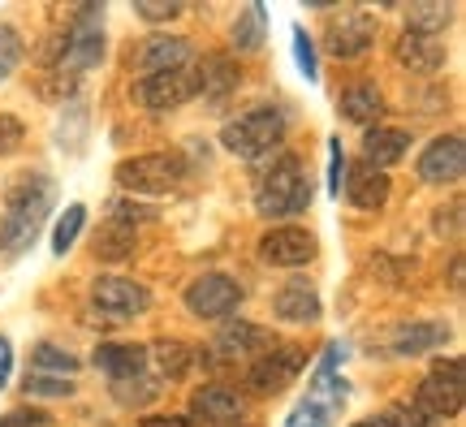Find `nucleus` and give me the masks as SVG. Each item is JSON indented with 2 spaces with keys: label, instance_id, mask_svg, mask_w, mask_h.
I'll return each mask as SVG.
<instances>
[{
  "label": "nucleus",
  "instance_id": "nucleus-6",
  "mask_svg": "<svg viewBox=\"0 0 466 427\" xmlns=\"http://www.w3.org/2000/svg\"><path fill=\"white\" fill-rule=\"evenodd\" d=\"M462 402H466L462 359L436 362L415 389V411H423L428 419H453V414H462Z\"/></svg>",
  "mask_w": 466,
  "mask_h": 427
},
{
  "label": "nucleus",
  "instance_id": "nucleus-2",
  "mask_svg": "<svg viewBox=\"0 0 466 427\" xmlns=\"http://www.w3.org/2000/svg\"><path fill=\"white\" fill-rule=\"evenodd\" d=\"M52 208V181L48 178H26L22 186L9 190L5 203V220H0V250H22L31 242L44 216Z\"/></svg>",
  "mask_w": 466,
  "mask_h": 427
},
{
  "label": "nucleus",
  "instance_id": "nucleus-37",
  "mask_svg": "<svg viewBox=\"0 0 466 427\" xmlns=\"http://www.w3.org/2000/svg\"><path fill=\"white\" fill-rule=\"evenodd\" d=\"M134 14L143 17V22H173V17L182 14V5H134Z\"/></svg>",
  "mask_w": 466,
  "mask_h": 427
},
{
  "label": "nucleus",
  "instance_id": "nucleus-23",
  "mask_svg": "<svg viewBox=\"0 0 466 427\" xmlns=\"http://www.w3.org/2000/svg\"><path fill=\"white\" fill-rule=\"evenodd\" d=\"M195 78H199V91L212 104H220V99H229L233 91H238V83H242V74H238V66H233L229 56H208L199 69H195Z\"/></svg>",
  "mask_w": 466,
  "mask_h": 427
},
{
  "label": "nucleus",
  "instance_id": "nucleus-27",
  "mask_svg": "<svg viewBox=\"0 0 466 427\" xmlns=\"http://www.w3.org/2000/svg\"><path fill=\"white\" fill-rule=\"evenodd\" d=\"M264 26H268V9L264 5H247L242 17L233 22V48L238 52H255L264 44Z\"/></svg>",
  "mask_w": 466,
  "mask_h": 427
},
{
  "label": "nucleus",
  "instance_id": "nucleus-12",
  "mask_svg": "<svg viewBox=\"0 0 466 427\" xmlns=\"http://www.w3.org/2000/svg\"><path fill=\"white\" fill-rule=\"evenodd\" d=\"M91 302H96V311L113 315V320H130L151 307V290L126 277H100L91 285Z\"/></svg>",
  "mask_w": 466,
  "mask_h": 427
},
{
  "label": "nucleus",
  "instance_id": "nucleus-33",
  "mask_svg": "<svg viewBox=\"0 0 466 427\" xmlns=\"http://www.w3.org/2000/svg\"><path fill=\"white\" fill-rule=\"evenodd\" d=\"M26 397H69L74 393V380H61V376H26Z\"/></svg>",
  "mask_w": 466,
  "mask_h": 427
},
{
  "label": "nucleus",
  "instance_id": "nucleus-30",
  "mask_svg": "<svg viewBox=\"0 0 466 427\" xmlns=\"http://www.w3.org/2000/svg\"><path fill=\"white\" fill-rule=\"evenodd\" d=\"M285 427H333V402H324V397H302L299 411L289 414V423Z\"/></svg>",
  "mask_w": 466,
  "mask_h": 427
},
{
  "label": "nucleus",
  "instance_id": "nucleus-41",
  "mask_svg": "<svg viewBox=\"0 0 466 427\" xmlns=\"http://www.w3.org/2000/svg\"><path fill=\"white\" fill-rule=\"evenodd\" d=\"M354 427H398V423H393L389 414H376V419H359Z\"/></svg>",
  "mask_w": 466,
  "mask_h": 427
},
{
  "label": "nucleus",
  "instance_id": "nucleus-8",
  "mask_svg": "<svg viewBox=\"0 0 466 427\" xmlns=\"http://www.w3.org/2000/svg\"><path fill=\"white\" fill-rule=\"evenodd\" d=\"M186 307L199 320H225L242 307V285L225 272H203L186 285Z\"/></svg>",
  "mask_w": 466,
  "mask_h": 427
},
{
  "label": "nucleus",
  "instance_id": "nucleus-4",
  "mask_svg": "<svg viewBox=\"0 0 466 427\" xmlns=\"http://www.w3.org/2000/svg\"><path fill=\"white\" fill-rule=\"evenodd\" d=\"M100 22H104L100 5H83V9L74 14V26L56 39V69H61V74H78V69L100 66V56H104Z\"/></svg>",
  "mask_w": 466,
  "mask_h": 427
},
{
  "label": "nucleus",
  "instance_id": "nucleus-32",
  "mask_svg": "<svg viewBox=\"0 0 466 427\" xmlns=\"http://www.w3.org/2000/svg\"><path fill=\"white\" fill-rule=\"evenodd\" d=\"M17 66H22V39H17L14 26L0 22V83H5Z\"/></svg>",
  "mask_w": 466,
  "mask_h": 427
},
{
  "label": "nucleus",
  "instance_id": "nucleus-25",
  "mask_svg": "<svg viewBox=\"0 0 466 427\" xmlns=\"http://www.w3.org/2000/svg\"><path fill=\"white\" fill-rule=\"evenodd\" d=\"M134 242H138V233H134V225H126V220H108L100 229V242H96V255L108 263H121L134 255Z\"/></svg>",
  "mask_w": 466,
  "mask_h": 427
},
{
  "label": "nucleus",
  "instance_id": "nucleus-9",
  "mask_svg": "<svg viewBox=\"0 0 466 427\" xmlns=\"http://www.w3.org/2000/svg\"><path fill=\"white\" fill-rule=\"evenodd\" d=\"M190 61H195V44L182 35H151L130 52V69H138L143 78L168 74V69H190Z\"/></svg>",
  "mask_w": 466,
  "mask_h": 427
},
{
  "label": "nucleus",
  "instance_id": "nucleus-10",
  "mask_svg": "<svg viewBox=\"0 0 466 427\" xmlns=\"http://www.w3.org/2000/svg\"><path fill=\"white\" fill-rule=\"evenodd\" d=\"M259 259L272 268H302L316 259V233L299 225H277L259 238Z\"/></svg>",
  "mask_w": 466,
  "mask_h": 427
},
{
  "label": "nucleus",
  "instance_id": "nucleus-31",
  "mask_svg": "<svg viewBox=\"0 0 466 427\" xmlns=\"http://www.w3.org/2000/svg\"><path fill=\"white\" fill-rule=\"evenodd\" d=\"M83 225H86V208H83V203L66 208V216H61V220H56V229H52V250H56V255H66V250L78 242Z\"/></svg>",
  "mask_w": 466,
  "mask_h": 427
},
{
  "label": "nucleus",
  "instance_id": "nucleus-29",
  "mask_svg": "<svg viewBox=\"0 0 466 427\" xmlns=\"http://www.w3.org/2000/svg\"><path fill=\"white\" fill-rule=\"evenodd\" d=\"M453 17V5H410V14H406V31H415V35H436V31H445V22Z\"/></svg>",
  "mask_w": 466,
  "mask_h": 427
},
{
  "label": "nucleus",
  "instance_id": "nucleus-3",
  "mask_svg": "<svg viewBox=\"0 0 466 427\" xmlns=\"http://www.w3.org/2000/svg\"><path fill=\"white\" fill-rule=\"evenodd\" d=\"M281 138H285V113L281 108H250V113H242L238 121H229L225 134H220L225 151L242 156V160H259V156H268Z\"/></svg>",
  "mask_w": 466,
  "mask_h": 427
},
{
  "label": "nucleus",
  "instance_id": "nucleus-35",
  "mask_svg": "<svg viewBox=\"0 0 466 427\" xmlns=\"http://www.w3.org/2000/svg\"><path fill=\"white\" fill-rule=\"evenodd\" d=\"M22 138H26V126L14 113H0V156H14L22 147Z\"/></svg>",
  "mask_w": 466,
  "mask_h": 427
},
{
  "label": "nucleus",
  "instance_id": "nucleus-26",
  "mask_svg": "<svg viewBox=\"0 0 466 427\" xmlns=\"http://www.w3.org/2000/svg\"><path fill=\"white\" fill-rule=\"evenodd\" d=\"M31 371H35V376H61V380H69L74 371H78V359H74L69 350H61V345L39 341L31 350Z\"/></svg>",
  "mask_w": 466,
  "mask_h": 427
},
{
  "label": "nucleus",
  "instance_id": "nucleus-38",
  "mask_svg": "<svg viewBox=\"0 0 466 427\" xmlns=\"http://www.w3.org/2000/svg\"><path fill=\"white\" fill-rule=\"evenodd\" d=\"M0 427H52V419L39 411H14V414L0 419Z\"/></svg>",
  "mask_w": 466,
  "mask_h": 427
},
{
  "label": "nucleus",
  "instance_id": "nucleus-21",
  "mask_svg": "<svg viewBox=\"0 0 466 427\" xmlns=\"http://www.w3.org/2000/svg\"><path fill=\"white\" fill-rule=\"evenodd\" d=\"M143 362H147V350H143V345H116V341H108V345H100V350H96V367H100L113 384H116V380L143 376Z\"/></svg>",
  "mask_w": 466,
  "mask_h": 427
},
{
  "label": "nucleus",
  "instance_id": "nucleus-7",
  "mask_svg": "<svg viewBox=\"0 0 466 427\" xmlns=\"http://www.w3.org/2000/svg\"><path fill=\"white\" fill-rule=\"evenodd\" d=\"M199 96V78L195 69H168V74H151L138 78L130 91L134 104H143L147 113H168V108H182L186 99Z\"/></svg>",
  "mask_w": 466,
  "mask_h": 427
},
{
  "label": "nucleus",
  "instance_id": "nucleus-14",
  "mask_svg": "<svg viewBox=\"0 0 466 427\" xmlns=\"http://www.w3.org/2000/svg\"><path fill=\"white\" fill-rule=\"evenodd\" d=\"M466 168V143L462 134H445V138H436L423 147L419 156V178L432 181V186H445V181H458Z\"/></svg>",
  "mask_w": 466,
  "mask_h": 427
},
{
  "label": "nucleus",
  "instance_id": "nucleus-24",
  "mask_svg": "<svg viewBox=\"0 0 466 427\" xmlns=\"http://www.w3.org/2000/svg\"><path fill=\"white\" fill-rule=\"evenodd\" d=\"M441 341H450V324H441V320H428V324H406V329L393 332V350L398 354H428L436 350Z\"/></svg>",
  "mask_w": 466,
  "mask_h": 427
},
{
  "label": "nucleus",
  "instance_id": "nucleus-34",
  "mask_svg": "<svg viewBox=\"0 0 466 427\" xmlns=\"http://www.w3.org/2000/svg\"><path fill=\"white\" fill-rule=\"evenodd\" d=\"M294 61H299V69H302V78H307V83H319L316 48H311V39H307L302 26H294Z\"/></svg>",
  "mask_w": 466,
  "mask_h": 427
},
{
  "label": "nucleus",
  "instance_id": "nucleus-42",
  "mask_svg": "<svg viewBox=\"0 0 466 427\" xmlns=\"http://www.w3.org/2000/svg\"><path fill=\"white\" fill-rule=\"evenodd\" d=\"M238 427H242V423H238Z\"/></svg>",
  "mask_w": 466,
  "mask_h": 427
},
{
  "label": "nucleus",
  "instance_id": "nucleus-18",
  "mask_svg": "<svg viewBox=\"0 0 466 427\" xmlns=\"http://www.w3.org/2000/svg\"><path fill=\"white\" fill-rule=\"evenodd\" d=\"M346 198L359 208V212H380L384 198H389V173L380 168H346Z\"/></svg>",
  "mask_w": 466,
  "mask_h": 427
},
{
  "label": "nucleus",
  "instance_id": "nucleus-40",
  "mask_svg": "<svg viewBox=\"0 0 466 427\" xmlns=\"http://www.w3.org/2000/svg\"><path fill=\"white\" fill-rule=\"evenodd\" d=\"M9 376H14V345L0 337V389L9 384Z\"/></svg>",
  "mask_w": 466,
  "mask_h": 427
},
{
  "label": "nucleus",
  "instance_id": "nucleus-19",
  "mask_svg": "<svg viewBox=\"0 0 466 427\" xmlns=\"http://www.w3.org/2000/svg\"><path fill=\"white\" fill-rule=\"evenodd\" d=\"M410 151V134L406 130H393V126H371V134L363 138V160L367 168H393Z\"/></svg>",
  "mask_w": 466,
  "mask_h": 427
},
{
  "label": "nucleus",
  "instance_id": "nucleus-36",
  "mask_svg": "<svg viewBox=\"0 0 466 427\" xmlns=\"http://www.w3.org/2000/svg\"><path fill=\"white\" fill-rule=\"evenodd\" d=\"M346 151H341V143H329V195H341V181H346Z\"/></svg>",
  "mask_w": 466,
  "mask_h": 427
},
{
  "label": "nucleus",
  "instance_id": "nucleus-22",
  "mask_svg": "<svg viewBox=\"0 0 466 427\" xmlns=\"http://www.w3.org/2000/svg\"><path fill=\"white\" fill-rule=\"evenodd\" d=\"M337 108H341V117L346 121H354V126H376L384 113V99H380V86L376 83H354L341 91V99H337Z\"/></svg>",
  "mask_w": 466,
  "mask_h": 427
},
{
  "label": "nucleus",
  "instance_id": "nucleus-16",
  "mask_svg": "<svg viewBox=\"0 0 466 427\" xmlns=\"http://www.w3.org/2000/svg\"><path fill=\"white\" fill-rule=\"evenodd\" d=\"M445 44H441V35H415V31H401V39L393 44V61L401 69H410V74H436V69H445Z\"/></svg>",
  "mask_w": 466,
  "mask_h": 427
},
{
  "label": "nucleus",
  "instance_id": "nucleus-5",
  "mask_svg": "<svg viewBox=\"0 0 466 427\" xmlns=\"http://www.w3.org/2000/svg\"><path fill=\"white\" fill-rule=\"evenodd\" d=\"M182 178L186 160L177 151H147V156H130V160L116 165L121 190H134V195H168Z\"/></svg>",
  "mask_w": 466,
  "mask_h": 427
},
{
  "label": "nucleus",
  "instance_id": "nucleus-1",
  "mask_svg": "<svg viewBox=\"0 0 466 427\" xmlns=\"http://www.w3.org/2000/svg\"><path fill=\"white\" fill-rule=\"evenodd\" d=\"M255 208L272 220H289L311 208V178L302 173V160L294 151L277 156V165H268L255 181Z\"/></svg>",
  "mask_w": 466,
  "mask_h": 427
},
{
  "label": "nucleus",
  "instance_id": "nucleus-17",
  "mask_svg": "<svg viewBox=\"0 0 466 427\" xmlns=\"http://www.w3.org/2000/svg\"><path fill=\"white\" fill-rule=\"evenodd\" d=\"M277 345V337L268 329H259V324H247V320H238V324H225L217 337V354L220 359H259L264 350H272Z\"/></svg>",
  "mask_w": 466,
  "mask_h": 427
},
{
  "label": "nucleus",
  "instance_id": "nucleus-39",
  "mask_svg": "<svg viewBox=\"0 0 466 427\" xmlns=\"http://www.w3.org/2000/svg\"><path fill=\"white\" fill-rule=\"evenodd\" d=\"M143 427H199V423L182 419V414H151V419H143Z\"/></svg>",
  "mask_w": 466,
  "mask_h": 427
},
{
  "label": "nucleus",
  "instance_id": "nucleus-28",
  "mask_svg": "<svg viewBox=\"0 0 466 427\" xmlns=\"http://www.w3.org/2000/svg\"><path fill=\"white\" fill-rule=\"evenodd\" d=\"M147 359L156 362V371L165 380H182L186 371H190V350H186L182 341H156L147 350Z\"/></svg>",
  "mask_w": 466,
  "mask_h": 427
},
{
  "label": "nucleus",
  "instance_id": "nucleus-11",
  "mask_svg": "<svg viewBox=\"0 0 466 427\" xmlns=\"http://www.w3.org/2000/svg\"><path fill=\"white\" fill-rule=\"evenodd\" d=\"M299 371H302V350H294V345H272L259 359H250L247 384L255 393H281Z\"/></svg>",
  "mask_w": 466,
  "mask_h": 427
},
{
  "label": "nucleus",
  "instance_id": "nucleus-20",
  "mask_svg": "<svg viewBox=\"0 0 466 427\" xmlns=\"http://www.w3.org/2000/svg\"><path fill=\"white\" fill-rule=\"evenodd\" d=\"M272 311H277V320H285V324H316L319 320V294L311 290V285L294 280V285L277 290Z\"/></svg>",
  "mask_w": 466,
  "mask_h": 427
},
{
  "label": "nucleus",
  "instance_id": "nucleus-13",
  "mask_svg": "<svg viewBox=\"0 0 466 427\" xmlns=\"http://www.w3.org/2000/svg\"><path fill=\"white\" fill-rule=\"evenodd\" d=\"M190 411H195V423L208 427H238L247 419V402L225 389V384H203L190 393Z\"/></svg>",
  "mask_w": 466,
  "mask_h": 427
},
{
  "label": "nucleus",
  "instance_id": "nucleus-15",
  "mask_svg": "<svg viewBox=\"0 0 466 427\" xmlns=\"http://www.w3.org/2000/svg\"><path fill=\"white\" fill-rule=\"evenodd\" d=\"M371 39H376V22L363 14V9H346L341 17H333V26L324 31V44L333 56H363L371 48Z\"/></svg>",
  "mask_w": 466,
  "mask_h": 427
}]
</instances>
